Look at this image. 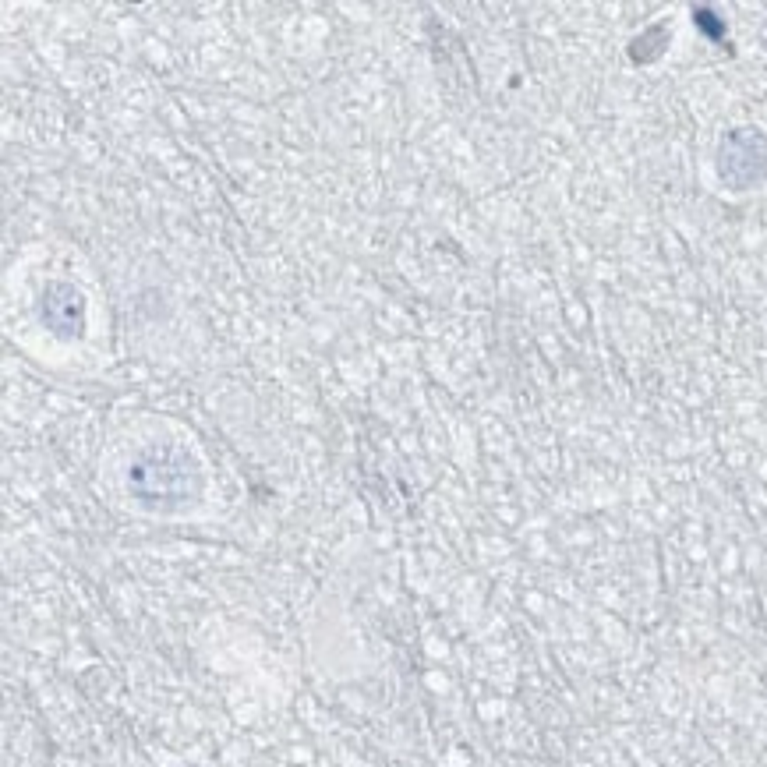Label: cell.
Returning <instances> with one entry per match:
<instances>
[{"instance_id": "obj_1", "label": "cell", "mask_w": 767, "mask_h": 767, "mask_svg": "<svg viewBox=\"0 0 767 767\" xmlns=\"http://www.w3.org/2000/svg\"><path fill=\"white\" fill-rule=\"evenodd\" d=\"M128 485L138 495V502H145L149 509H174L195 499L202 478H198L195 460L184 449L156 442V446L138 453V460L128 471Z\"/></svg>"}, {"instance_id": "obj_2", "label": "cell", "mask_w": 767, "mask_h": 767, "mask_svg": "<svg viewBox=\"0 0 767 767\" xmlns=\"http://www.w3.org/2000/svg\"><path fill=\"white\" fill-rule=\"evenodd\" d=\"M43 322L64 340L85 333V297L68 283H50L43 290Z\"/></svg>"}]
</instances>
